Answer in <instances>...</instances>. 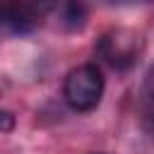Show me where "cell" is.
I'll use <instances>...</instances> for the list:
<instances>
[{
	"instance_id": "8992f818",
	"label": "cell",
	"mask_w": 154,
	"mask_h": 154,
	"mask_svg": "<svg viewBox=\"0 0 154 154\" xmlns=\"http://www.w3.org/2000/svg\"><path fill=\"white\" fill-rule=\"evenodd\" d=\"M2 132L7 135V132H12V128H14V116L10 113V111H2Z\"/></svg>"
},
{
	"instance_id": "52a82bcc",
	"label": "cell",
	"mask_w": 154,
	"mask_h": 154,
	"mask_svg": "<svg viewBox=\"0 0 154 154\" xmlns=\"http://www.w3.org/2000/svg\"><path fill=\"white\" fill-rule=\"evenodd\" d=\"M113 5H123V2H154V0H108Z\"/></svg>"
},
{
	"instance_id": "ba28073f",
	"label": "cell",
	"mask_w": 154,
	"mask_h": 154,
	"mask_svg": "<svg viewBox=\"0 0 154 154\" xmlns=\"http://www.w3.org/2000/svg\"><path fill=\"white\" fill-rule=\"evenodd\" d=\"M91 154H106V152H91Z\"/></svg>"
},
{
	"instance_id": "6da1fadb",
	"label": "cell",
	"mask_w": 154,
	"mask_h": 154,
	"mask_svg": "<svg viewBox=\"0 0 154 154\" xmlns=\"http://www.w3.org/2000/svg\"><path fill=\"white\" fill-rule=\"evenodd\" d=\"M103 89H106V82L101 70L94 63H84L67 72L63 82V99L72 111L89 113L101 103Z\"/></svg>"
},
{
	"instance_id": "3957f363",
	"label": "cell",
	"mask_w": 154,
	"mask_h": 154,
	"mask_svg": "<svg viewBox=\"0 0 154 154\" xmlns=\"http://www.w3.org/2000/svg\"><path fill=\"white\" fill-rule=\"evenodd\" d=\"M41 22V14L31 5V0H5L2 5V26L10 34H29Z\"/></svg>"
},
{
	"instance_id": "277c9868",
	"label": "cell",
	"mask_w": 154,
	"mask_h": 154,
	"mask_svg": "<svg viewBox=\"0 0 154 154\" xmlns=\"http://www.w3.org/2000/svg\"><path fill=\"white\" fill-rule=\"evenodd\" d=\"M60 22L67 31H79L87 24V7L82 0H65L60 5Z\"/></svg>"
},
{
	"instance_id": "5b68a950",
	"label": "cell",
	"mask_w": 154,
	"mask_h": 154,
	"mask_svg": "<svg viewBox=\"0 0 154 154\" xmlns=\"http://www.w3.org/2000/svg\"><path fill=\"white\" fill-rule=\"evenodd\" d=\"M144 94L149 96V101H154V65L149 67V72L144 77Z\"/></svg>"
},
{
	"instance_id": "7a4b0ae2",
	"label": "cell",
	"mask_w": 154,
	"mask_h": 154,
	"mask_svg": "<svg viewBox=\"0 0 154 154\" xmlns=\"http://www.w3.org/2000/svg\"><path fill=\"white\" fill-rule=\"evenodd\" d=\"M96 55L113 70L118 72H125L130 70L137 60H140V53H142V38L140 34H135L132 29H125V26H116V29H108L103 31L99 38H96Z\"/></svg>"
}]
</instances>
